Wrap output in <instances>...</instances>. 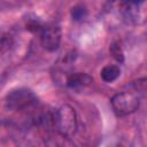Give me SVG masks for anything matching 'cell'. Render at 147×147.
Wrapping results in <instances>:
<instances>
[{
	"label": "cell",
	"instance_id": "6da1fadb",
	"mask_svg": "<svg viewBox=\"0 0 147 147\" xmlns=\"http://www.w3.org/2000/svg\"><path fill=\"white\" fill-rule=\"evenodd\" d=\"M5 105L13 111H28L38 107V100L31 90L22 87L10 91L5 99Z\"/></svg>",
	"mask_w": 147,
	"mask_h": 147
},
{
	"label": "cell",
	"instance_id": "7a4b0ae2",
	"mask_svg": "<svg viewBox=\"0 0 147 147\" xmlns=\"http://www.w3.org/2000/svg\"><path fill=\"white\" fill-rule=\"evenodd\" d=\"M77 114L69 105H63L54 111V129L64 138L72 137L77 131Z\"/></svg>",
	"mask_w": 147,
	"mask_h": 147
},
{
	"label": "cell",
	"instance_id": "3957f363",
	"mask_svg": "<svg viewBox=\"0 0 147 147\" xmlns=\"http://www.w3.org/2000/svg\"><path fill=\"white\" fill-rule=\"evenodd\" d=\"M110 105L117 116H126L134 113L140 105V96L137 90L116 93L110 99Z\"/></svg>",
	"mask_w": 147,
	"mask_h": 147
},
{
	"label": "cell",
	"instance_id": "277c9868",
	"mask_svg": "<svg viewBox=\"0 0 147 147\" xmlns=\"http://www.w3.org/2000/svg\"><path fill=\"white\" fill-rule=\"evenodd\" d=\"M40 42L47 52H55L61 44V29L56 24L44 25L40 32Z\"/></svg>",
	"mask_w": 147,
	"mask_h": 147
},
{
	"label": "cell",
	"instance_id": "5b68a950",
	"mask_svg": "<svg viewBox=\"0 0 147 147\" xmlns=\"http://www.w3.org/2000/svg\"><path fill=\"white\" fill-rule=\"evenodd\" d=\"M93 84V78L86 72H72L67 76L65 85L76 92H83L90 88Z\"/></svg>",
	"mask_w": 147,
	"mask_h": 147
},
{
	"label": "cell",
	"instance_id": "8992f818",
	"mask_svg": "<svg viewBox=\"0 0 147 147\" xmlns=\"http://www.w3.org/2000/svg\"><path fill=\"white\" fill-rule=\"evenodd\" d=\"M119 75H121V69L118 65H115V64H108V65L103 67L100 72L102 80L106 83L115 82L119 77Z\"/></svg>",
	"mask_w": 147,
	"mask_h": 147
},
{
	"label": "cell",
	"instance_id": "52a82bcc",
	"mask_svg": "<svg viewBox=\"0 0 147 147\" xmlns=\"http://www.w3.org/2000/svg\"><path fill=\"white\" fill-rule=\"evenodd\" d=\"M13 42H14V38L10 33L8 32L2 33L0 36V55L7 53L13 46Z\"/></svg>",
	"mask_w": 147,
	"mask_h": 147
},
{
	"label": "cell",
	"instance_id": "ba28073f",
	"mask_svg": "<svg viewBox=\"0 0 147 147\" xmlns=\"http://www.w3.org/2000/svg\"><path fill=\"white\" fill-rule=\"evenodd\" d=\"M109 52L111 54V56L119 63H122L124 61V53H123V49H122V46L118 41H114L110 44V47H109Z\"/></svg>",
	"mask_w": 147,
	"mask_h": 147
},
{
	"label": "cell",
	"instance_id": "9c48e42d",
	"mask_svg": "<svg viewBox=\"0 0 147 147\" xmlns=\"http://www.w3.org/2000/svg\"><path fill=\"white\" fill-rule=\"evenodd\" d=\"M87 16V9L84 5H76L71 8V17L74 21H83Z\"/></svg>",
	"mask_w": 147,
	"mask_h": 147
},
{
	"label": "cell",
	"instance_id": "30bf717a",
	"mask_svg": "<svg viewBox=\"0 0 147 147\" xmlns=\"http://www.w3.org/2000/svg\"><path fill=\"white\" fill-rule=\"evenodd\" d=\"M42 28H44V24H41L38 20H31V21H29V22L26 23V29H28L29 31L33 32V33L40 34Z\"/></svg>",
	"mask_w": 147,
	"mask_h": 147
},
{
	"label": "cell",
	"instance_id": "8fae6325",
	"mask_svg": "<svg viewBox=\"0 0 147 147\" xmlns=\"http://www.w3.org/2000/svg\"><path fill=\"white\" fill-rule=\"evenodd\" d=\"M127 2H130V3H132V5H139V3H141L144 0H126Z\"/></svg>",
	"mask_w": 147,
	"mask_h": 147
}]
</instances>
